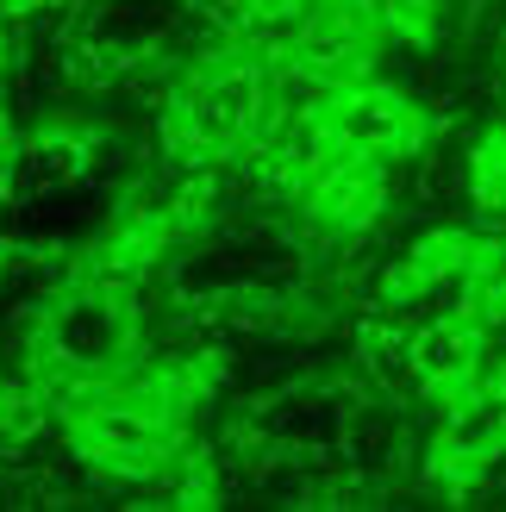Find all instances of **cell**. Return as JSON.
Returning a JSON list of instances; mask_svg holds the SVG:
<instances>
[{
  "instance_id": "9",
  "label": "cell",
  "mask_w": 506,
  "mask_h": 512,
  "mask_svg": "<svg viewBox=\"0 0 506 512\" xmlns=\"http://www.w3.org/2000/svg\"><path fill=\"white\" fill-rule=\"evenodd\" d=\"M57 419L50 413V388L38 375H19V381H0V438L7 444H25Z\"/></svg>"
},
{
  "instance_id": "11",
  "label": "cell",
  "mask_w": 506,
  "mask_h": 512,
  "mask_svg": "<svg viewBox=\"0 0 506 512\" xmlns=\"http://www.w3.org/2000/svg\"><path fill=\"white\" fill-rule=\"evenodd\" d=\"M469 200L482 213H506V125L469 150Z\"/></svg>"
},
{
  "instance_id": "7",
  "label": "cell",
  "mask_w": 506,
  "mask_h": 512,
  "mask_svg": "<svg viewBox=\"0 0 506 512\" xmlns=\"http://www.w3.org/2000/svg\"><path fill=\"white\" fill-rule=\"evenodd\" d=\"M475 250L482 238L475 232H432L419 250H407V263L388 269V306H463V281L475 269Z\"/></svg>"
},
{
  "instance_id": "4",
  "label": "cell",
  "mask_w": 506,
  "mask_h": 512,
  "mask_svg": "<svg viewBox=\"0 0 506 512\" xmlns=\"http://www.w3.org/2000/svg\"><path fill=\"white\" fill-rule=\"evenodd\" d=\"M313 113L325 125V138L344 144V150H363V157L375 163H407L425 150V138H432V119H425V107L407 94L382 82V75H363V82H344V88H319L313 94Z\"/></svg>"
},
{
  "instance_id": "15",
  "label": "cell",
  "mask_w": 506,
  "mask_h": 512,
  "mask_svg": "<svg viewBox=\"0 0 506 512\" xmlns=\"http://www.w3.org/2000/svg\"><path fill=\"white\" fill-rule=\"evenodd\" d=\"M0 275H7V269H0Z\"/></svg>"
},
{
  "instance_id": "10",
  "label": "cell",
  "mask_w": 506,
  "mask_h": 512,
  "mask_svg": "<svg viewBox=\"0 0 506 512\" xmlns=\"http://www.w3.org/2000/svg\"><path fill=\"white\" fill-rule=\"evenodd\" d=\"M382 38H407V44H425L438 32V0H350Z\"/></svg>"
},
{
  "instance_id": "8",
  "label": "cell",
  "mask_w": 506,
  "mask_h": 512,
  "mask_svg": "<svg viewBox=\"0 0 506 512\" xmlns=\"http://www.w3.org/2000/svg\"><path fill=\"white\" fill-rule=\"evenodd\" d=\"M463 313L482 325V331H506V244L482 238L475 269L463 281Z\"/></svg>"
},
{
  "instance_id": "14",
  "label": "cell",
  "mask_w": 506,
  "mask_h": 512,
  "mask_svg": "<svg viewBox=\"0 0 506 512\" xmlns=\"http://www.w3.org/2000/svg\"><path fill=\"white\" fill-rule=\"evenodd\" d=\"M7 57H13V44H7V19H0V75H7Z\"/></svg>"
},
{
  "instance_id": "2",
  "label": "cell",
  "mask_w": 506,
  "mask_h": 512,
  "mask_svg": "<svg viewBox=\"0 0 506 512\" xmlns=\"http://www.w3.org/2000/svg\"><path fill=\"white\" fill-rule=\"evenodd\" d=\"M282 75L275 63L263 57L257 44H232L207 57L175 100L163 107V144L169 157L182 163H238V157H257V144L275 132V119H282Z\"/></svg>"
},
{
  "instance_id": "12",
  "label": "cell",
  "mask_w": 506,
  "mask_h": 512,
  "mask_svg": "<svg viewBox=\"0 0 506 512\" xmlns=\"http://www.w3.org/2000/svg\"><path fill=\"white\" fill-rule=\"evenodd\" d=\"M263 7H275V0H213V13H219L225 25H232V32H244V25L257 19Z\"/></svg>"
},
{
  "instance_id": "13",
  "label": "cell",
  "mask_w": 506,
  "mask_h": 512,
  "mask_svg": "<svg viewBox=\"0 0 506 512\" xmlns=\"http://www.w3.org/2000/svg\"><path fill=\"white\" fill-rule=\"evenodd\" d=\"M32 7H50V0H0V13H32Z\"/></svg>"
},
{
  "instance_id": "6",
  "label": "cell",
  "mask_w": 506,
  "mask_h": 512,
  "mask_svg": "<svg viewBox=\"0 0 506 512\" xmlns=\"http://www.w3.org/2000/svg\"><path fill=\"white\" fill-rule=\"evenodd\" d=\"M482 356H488V331L475 325L463 306H438V313H425L407 338H400V369H407V381L425 400H438V394L457 388V381H469L482 369Z\"/></svg>"
},
{
  "instance_id": "1",
  "label": "cell",
  "mask_w": 506,
  "mask_h": 512,
  "mask_svg": "<svg viewBox=\"0 0 506 512\" xmlns=\"http://www.w3.org/2000/svg\"><path fill=\"white\" fill-rule=\"evenodd\" d=\"M207 400V375L188 363H157V369H113L94 381L50 388V425L82 463L107 475H157L188 450L194 413Z\"/></svg>"
},
{
  "instance_id": "5",
  "label": "cell",
  "mask_w": 506,
  "mask_h": 512,
  "mask_svg": "<svg viewBox=\"0 0 506 512\" xmlns=\"http://www.w3.org/2000/svg\"><path fill=\"white\" fill-rule=\"evenodd\" d=\"M294 200H300V213H307L313 232L357 238L388 213V163L363 157V150H344V144H325L313 157V169L300 175Z\"/></svg>"
},
{
  "instance_id": "3",
  "label": "cell",
  "mask_w": 506,
  "mask_h": 512,
  "mask_svg": "<svg viewBox=\"0 0 506 512\" xmlns=\"http://www.w3.org/2000/svg\"><path fill=\"white\" fill-rule=\"evenodd\" d=\"M132 363H138V300H132V288L75 275L63 294L44 300L38 331H32V375L44 388L94 381V375L132 369Z\"/></svg>"
}]
</instances>
